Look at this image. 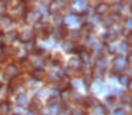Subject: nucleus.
I'll return each instance as SVG.
<instances>
[{"instance_id": "f257e3e1", "label": "nucleus", "mask_w": 132, "mask_h": 115, "mask_svg": "<svg viewBox=\"0 0 132 115\" xmlns=\"http://www.w3.org/2000/svg\"><path fill=\"white\" fill-rule=\"evenodd\" d=\"M125 65H126V61H125V58H123L122 55H118V57L114 58V68L117 70V71L125 70Z\"/></svg>"}, {"instance_id": "f03ea898", "label": "nucleus", "mask_w": 132, "mask_h": 115, "mask_svg": "<svg viewBox=\"0 0 132 115\" xmlns=\"http://www.w3.org/2000/svg\"><path fill=\"white\" fill-rule=\"evenodd\" d=\"M4 74H6L7 78H13L16 77V75L19 74V68L16 64H9V65L6 67V71H4Z\"/></svg>"}, {"instance_id": "7ed1b4c3", "label": "nucleus", "mask_w": 132, "mask_h": 115, "mask_svg": "<svg viewBox=\"0 0 132 115\" xmlns=\"http://www.w3.org/2000/svg\"><path fill=\"white\" fill-rule=\"evenodd\" d=\"M81 21V19L78 17V16H68V17L65 19V23L67 24H72V26H74V24H78Z\"/></svg>"}, {"instance_id": "20e7f679", "label": "nucleus", "mask_w": 132, "mask_h": 115, "mask_svg": "<svg viewBox=\"0 0 132 115\" xmlns=\"http://www.w3.org/2000/svg\"><path fill=\"white\" fill-rule=\"evenodd\" d=\"M119 83H121V85L131 87V80H129V75H121V77H119Z\"/></svg>"}, {"instance_id": "39448f33", "label": "nucleus", "mask_w": 132, "mask_h": 115, "mask_svg": "<svg viewBox=\"0 0 132 115\" xmlns=\"http://www.w3.org/2000/svg\"><path fill=\"white\" fill-rule=\"evenodd\" d=\"M95 10H97V13H98V14H102V13H106V10H108V4H106V3H100V4L97 6V9H95Z\"/></svg>"}, {"instance_id": "423d86ee", "label": "nucleus", "mask_w": 132, "mask_h": 115, "mask_svg": "<svg viewBox=\"0 0 132 115\" xmlns=\"http://www.w3.org/2000/svg\"><path fill=\"white\" fill-rule=\"evenodd\" d=\"M78 60L81 61V63H88L89 61V54H88V51H81L80 53V58Z\"/></svg>"}, {"instance_id": "0eeeda50", "label": "nucleus", "mask_w": 132, "mask_h": 115, "mask_svg": "<svg viewBox=\"0 0 132 115\" xmlns=\"http://www.w3.org/2000/svg\"><path fill=\"white\" fill-rule=\"evenodd\" d=\"M0 24H2V26H10V24H12V19L9 17V16H3V17H0Z\"/></svg>"}, {"instance_id": "6e6552de", "label": "nucleus", "mask_w": 132, "mask_h": 115, "mask_svg": "<svg viewBox=\"0 0 132 115\" xmlns=\"http://www.w3.org/2000/svg\"><path fill=\"white\" fill-rule=\"evenodd\" d=\"M9 108H10V104L9 102H2L0 104V111H2V114H9Z\"/></svg>"}, {"instance_id": "1a4fd4ad", "label": "nucleus", "mask_w": 132, "mask_h": 115, "mask_svg": "<svg viewBox=\"0 0 132 115\" xmlns=\"http://www.w3.org/2000/svg\"><path fill=\"white\" fill-rule=\"evenodd\" d=\"M33 40V33L31 31H24L21 34V41H30Z\"/></svg>"}, {"instance_id": "9d476101", "label": "nucleus", "mask_w": 132, "mask_h": 115, "mask_svg": "<svg viewBox=\"0 0 132 115\" xmlns=\"http://www.w3.org/2000/svg\"><path fill=\"white\" fill-rule=\"evenodd\" d=\"M38 16H40V14H38L37 12H30L29 14H27V17H29L30 21H37L38 20Z\"/></svg>"}, {"instance_id": "9b49d317", "label": "nucleus", "mask_w": 132, "mask_h": 115, "mask_svg": "<svg viewBox=\"0 0 132 115\" xmlns=\"http://www.w3.org/2000/svg\"><path fill=\"white\" fill-rule=\"evenodd\" d=\"M104 112H105V109H104V106H101V105H97L94 108V114L95 115H102Z\"/></svg>"}, {"instance_id": "f8f14e48", "label": "nucleus", "mask_w": 132, "mask_h": 115, "mask_svg": "<svg viewBox=\"0 0 132 115\" xmlns=\"http://www.w3.org/2000/svg\"><path fill=\"white\" fill-rule=\"evenodd\" d=\"M115 38H117V34L114 31H108V34H105V40L108 41H114Z\"/></svg>"}, {"instance_id": "ddd939ff", "label": "nucleus", "mask_w": 132, "mask_h": 115, "mask_svg": "<svg viewBox=\"0 0 132 115\" xmlns=\"http://www.w3.org/2000/svg\"><path fill=\"white\" fill-rule=\"evenodd\" d=\"M58 102V97H55V95H51V97L47 100V104L48 105H54V104H57Z\"/></svg>"}, {"instance_id": "4468645a", "label": "nucleus", "mask_w": 132, "mask_h": 115, "mask_svg": "<svg viewBox=\"0 0 132 115\" xmlns=\"http://www.w3.org/2000/svg\"><path fill=\"white\" fill-rule=\"evenodd\" d=\"M17 102H19V104H26V102H27V97H26L24 94H20V95L17 97Z\"/></svg>"}, {"instance_id": "2eb2a0df", "label": "nucleus", "mask_w": 132, "mask_h": 115, "mask_svg": "<svg viewBox=\"0 0 132 115\" xmlns=\"http://www.w3.org/2000/svg\"><path fill=\"white\" fill-rule=\"evenodd\" d=\"M97 65H98V67L105 65V57H98V60H97Z\"/></svg>"}, {"instance_id": "dca6fc26", "label": "nucleus", "mask_w": 132, "mask_h": 115, "mask_svg": "<svg viewBox=\"0 0 132 115\" xmlns=\"http://www.w3.org/2000/svg\"><path fill=\"white\" fill-rule=\"evenodd\" d=\"M55 112L58 114V106L57 105H51L48 108V114H55Z\"/></svg>"}, {"instance_id": "f3484780", "label": "nucleus", "mask_w": 132, "mask_h": 115, "mask_svg": "<svg viewBox=\"0 0 132 115\" xmlns=\"http://www.w3.org/2000/svg\"><path fill=\"white\" fill-rule=\"evenodd\" d=\"M112 115H125V111H123L122 108L114 109V112H112Z\"/></svg>"}, {"instance_id": "a211bd4d", "label": "nucleus", "mask_w": 132, "mask_h": 115, "mask_svg": "<svg viewBox=\"0 0 132 115\" xmlns=\"http://www.w3.org/2000/svg\"><path fill=\"white\" fill-rule=\"evenodd\" d=\"M78 63H81V61L78 60V58H72V60L70 61V65H71V67H77V65H78Z\"/></svg>"}, {"instance_id": "6ab92c4d", "label": "nucleus", "mask_w": 132, "mask_h": 115, "mask_svg": "<svg viewBox=\"0 0 132 115\" xmlns=\"http://www.w3.org/2000/svg\"><path fill=\"white\" fill-rule=\"evenodd\" d=\"M72 48H74V47H72V44L71 43H64V50H68V51H72Z\"/></svg>"}, {"instance_id": "aec40b11", "label": "nucleus", "mask_w": 132, "mask_h": 115, "mask_svg": "<svg viewBox=\"0 0 132 115\" xmlns=\"http://www.w3.org/2000/svg\"><path fill=\"white\" fill-rule=\"evenodd\" d=\"M17 36H19L17 31H12V33H9V34H7V37L12 38V40H14V38H17Z\"/></svg>"}, {"instance_id": "412c9836", "label": "nucleus", "mask_w": 132, "mask_h": 115, "mask_svg": "<svg viewBox=\"0 0 132 115\" xmlns=\"http://www.w3.org/2000/svg\"><path fill=\"white\" fill-rule=\"evenodd\" d=\"M106 104H114L115 102V97H112V95H108V97L105 98Z\"/></svg>"}, {"instance_id": "4be33fe9", "label": "nucleus", "mask_w": 132, "mask_h": 115, "mask_svg": "<svg viewBox=\"0 0 132 115\" xmlns=\"http://www.w3.org/2000/svg\"><path fill=\"white\" fill-rule=\"evenodd\" d=\"M97 85L98 87H95V91H97V92H101L104 88H105V87H104V84H101V83H97Z\"/></svg>"}, {"instance_id": "5701e85b", "label": "nucleus", "mask_w": 132, "mask_h": 115, "mask_svg": "<svg viewBox=\"0 0 132 115\" xmlns=\"http://www.w3.org/2000/svg\"><path fill=\"white\" fill-rule=\"evenodd\" d=\"M125 24H126V27H128V29H131V27H132V20H131V17H126Z\"/></svg>"}, {"instance_id": "b1692460", "label": "nucleus", "mask_w": 132, "mask_h": 115, "mask_svg": "<svg viewBox=\"0 0 132 115\" xmlns=\"http://www.w3.org/2000/svg\"><path fill=\"white\" fill-rule=\"evenodd\" d=\"M112 21H114V17H106V19H104V24H111Z\"/></svg>"}, {"instance_id": "393cba45", "label": "nucleus", "mask_w": 132, "mask_h": 115, "mask_svg": "<svg viewBox=\"0 0 132 115\" xmlns=\"http://www.w3.org/2000/svg\"><path fill=\"white\" fill-rule=\"evenodd\" d=\"M101 47H102V44H97V46H95V51H100V48H101Z\"/></svg>"}, {"instance_id": "a878e982", "label": "nucleus", "mask_w": 132, "mask_h": 115, "mask_svg": "<svg viewBox=\"0 0 132 115\" xmlns=\"http://www.w3.org/2000/svg\"><path fill=\"white\" fill-rule=\"evenodd\" d=\"M92 21H94V23H98V21H100L98 20V16H94V17H92Z\"/></svg>"}, {"instance_id": "bb28decb", "label": "nucleus", "mask_w": 132, "mask_h": 115, "mask_svg": "<svg viewBox=\"0 0 132 115\" xmlns=\"http://www.w3.org/2000/svg\"><path fill=\"white\" fill-rule=\"evenodd\" d=\"M119 48H121V50H126V46H125V44H121Z\"/></svg>"}, {"instance_id": "cd10ccee", "label": "nucleus", "mask_w": 132, "mask_h": 115, "mask_svg": "<svg viewBox=\"0 0 132 115\" xmlns=\"http://www.w3.org/2000/svg\"><path fill=\"white\" fill-rule=\"evenodd\" d=\"M55 115H67V114H64V112H58V114H55Z\"/></svg>"}, {"instance_id": "c85d7f7f", "label": "nucleus", "mask_w": 132, "mask_h": 115, "mask_svg": "<svg viewBox=\"0 0 132 115\" xmlns=\"http://www.w3.org/2000/svg\"><path fill=\"white\" fill-rule=\"evenodd\" d=\"M27 115H34V114H33V111H30V112H27Z\"/></svg>"}, {"instance_id": "c756f323", "label": "nucleus", "mask_w": 132, "mask_h": 115, "mask_svg": "<svg viewBox=\"0 0 132 115\" xmlns=\"http://www.w3.org/2000/svg\"><path fill=\"white\" fill-rule=\"evenodd\" d=\"M13 115H21V114H13Z\"/></svg>"}]
</instances>
